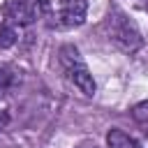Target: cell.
<instances>
[{"instance_id":"cell-1","label":"cell","mask_w":148,"mask_h":148,"mask_svg":"<svg viewBox=\"0 0 148 148\" xmlns=\"http://www.w3.org/2000/svg\"><path fill=\"white\" fill-rule=\"evenodd\" d=\"M58 60H60V67H62L65 76H67V79H69L83 95H88V97L95 95V90H97L95 79H92V74H90L86 60L81 58V53H79V49H76L74 44H65V46H60V51H58Z\"/></svg>"},{"instance_id":"cell-6","label":"cell","mask_w":148,"mask_h":148,"mask_svg":"<svg viewBox=\"0 0 148 148\" xmlns=\"http://www.w3.org/2000/svg\"><path fill=\"white\" fill-rule=\"evenodd\" d=\"M18 39V32H16V25L7 23V21H0V49H9L14 46Z\"/></svg>"},{"instance_id":"cell-7","label":"cell","mask_w":148,"mask_h":148,"mask_svg":"<svg viewBox=\"0 0 148 148\" xmlns=\"http://www.w3.org/2000/svg\"><path fill=\"white\" fill-rule=\"evenodd\" d=\"M132 118L141 127V132L148 136V99H143V102H139V104L132 106Z\"/></svg>"},{"instance_id":"cell-5","label":"cell","mask_w":148,"mask_h":148,"mask_svg":"<svg viewBox=\"0 0 148 148\" xmlns=\"http://www.w3.org/2000/svg\"><path fill=\"white\" fill-rule=\"evenodd\" d=\"M106 143H109V148H143L134 136H130L123 130H111L106 134Z\"/></svg>"},{"instance_id":"cell-9","label":"cell","mask_w":148,"mask_h":148,"mask_svg":"<svg viewBox=\"0 0 148 148\" xmlns=\"http://www.w3.org/2000/svg\"><path fill=\"white\" fill-rule=\"evenodd\" d=\"M83 148H99V146H83Z\"/></svg>"},{"instance_id":"cell-2","label":"cell","mask_w":148,"mask_h":148,"mask_svg":"<svg viewBox=\"0 0 148 148\" xmlns=\"http://www.w3.org/2000/svg\"><path fill=\"white\" fill-rule=\"evenodd\" d=\"M106 32L109 39L125 53H136L143 44V37L136 28V23L120 9H113L106 18Z\"/></svg>"},{"instance_id":"cell-8","label":"cell","mask_w":148,"mask_h":148,"mask_svg":"<svg viewBox=\"0 0 148 148\" xmlns=\"http://www.w3.org/2000/svg\"><path fill=\"white\" fill-rule=\"evenodd\" d=\"M5 123H7V118H0V130L5 127Z\"/></svg>"},{"instance_id":"cell-3","label":"cell","mask_w":148,"mask_h":148,"mask_svg":"<svg viewBox=\"0 0 148 148\" xmlns=\"http://www.w3.org/2000/svg\"><path fill=\"white\" fill-rule=\"evenodd\" d=\"M44 14H49L44 0H7L2 7L5 21L12 25H30Z\"/></svg>"},{"instance_id":"cell-4","label":"cell","mask_w":148,"mask_h":148,"mask_svg":"<svg viewBox=\"0 0 148 148\" xmlns=\"http://www.w3.org/2000/svg\"><path fill=\"white\" fill-rule=\"evenodd\" d=\"M88 14V2L86 0H58L56 14H53V25L56 28H79L86 21Z\"/></svg>"}]
</instances>
